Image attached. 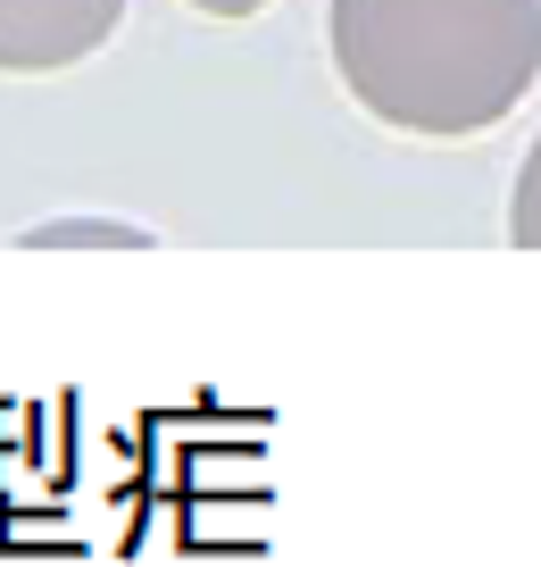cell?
<instances>
[{"instance_id":"obj_1","label":"cell","mask_w":541,"mask_h":567,"mask_svg":"<svg viewBox=\"0 0 541 567\" xmlns=\"http://www.w3.org/2000/svg\"><path fill=\"white\" fill-rule=\"evenodd\" d=\"M325 51L384 134L475 142L541 84V0H325Z\"/></svg>"},{"instance_id":"obj_2","label":"cell","mask_w":541,"mask_h":567,"mask_svg":"<svg viewBox=\"0 0 541 567\" xmlns=\"http://www.w3.org/2000/svg\"><path fill=\"white\" fill-rule=\"evenodd\" d=\"M125 25V0H0V75H67Z\"/></svg>"},{"instance_id":"obj_3","label":"cell","mask_w":541,"mask_h":567,"mask_svg":"<svg viewBox=\"0 0 541 567\" xmlns=\"http://www.w3.org/2000/svg\"><path fill=\"white\" fill-rule=\"evenodd\" d=\"M158 234L134 217H42L25 226V250H150Z\"/></svg>"},{"instance_id":"obj_4","label":"cell","mask_w":541,"mask_h":567,"mask_svg":"<svg viewBox=\"0 0 541 567\" xmlns=\"http://www.w3.org/2000/svg\"><path fill=\"white\" fill-rule=\"evenodd\" d=\"M508 243L541 250V134L524 142V159H517V184H508Z\"/></svg>"},{"instance_id":"obj_5","label":"cell","mask_w":541,"mask_h":567,"mask_svg":"<svg viewBox=\"0 0 541 567\" xmlns=\"http://www.w3.org/2000/svg\"><path fill=\"white\" fill-rule=\"evenodd\" d=\"M184 9H200V18H217V25H242V18H259V9H275V0H184Z\"/></svg>"}]
</instances>
